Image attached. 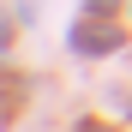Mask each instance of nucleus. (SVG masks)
I'll return each instance as SVG.
<instances>
[{"label": "nucleus", "instance_id": "nucleus-1", "mask_svg": "<svg viewBox=\"0 0 132 132\" xmlns=\"http://www.w3.org/2000/svg\"><path fill=\"white\" fill-rule=\"evenodd\" d=\"M72 42H78V48H84V54H102V48H114V42H120V36H114V30H108V24H84V30L72 36Z\"/></svg>", "mask_w": 132, "mask_h": 132}, {"label": "nucleus", "instance_id": "nucleus-2", "mask_svg": "<svg viewBox=\"0 0 132 132\" xmlns=\"http://www.w3.org/2000/svg\"><path fill=\"white\" fill-rule=\"evenodd\" d=\"M0 48H6V18H0Z\"/></svg>", "mask_w": 132, "mask_h": 132}, {"label": "nucleus", "instance_id": "nucleus-3", "mask_svg": "<svg viewBox=\"0 0 132 132\" xmlns=\"http://www.w3.org/2000/svg\"><path fill=\"white\" fill-rule=\"evenodd\" d=\"M90 6H96V12H102V6H108V0H90Z\"/></svg>", "mask_w": 132, "mask_h": 132}, {"label": "nucleus", "instance_id": "nucleus-4", "mask_svg": "<svg viewBox=\"0 0 132 132\" xmlns=\"http://www.w3.org/2000/svg\"><path fill=\"white\" fill-rule=\"evenodd\" d=\"M84 132H96V126H84Z\"/></svg>", "mask_w": 132, "mask_h": 132}]
</instances>
